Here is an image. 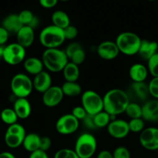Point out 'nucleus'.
<instances>
[{"label":"nucleus","instance_id":"1","mask_svg":"<svg viewBox=\"0 0 158 158\" xmlns=\"http://www.w3.org/2000/svg\"><path fill=\"white\" fill-rule=\"evenodd\" d=\"M129 103L128 94L119 88L107 91L103 97L104 110L113 117L125 113Z\"/></svg>","mask_w":158,"mask_h":158},{"label":"nucleus","instance_id":"2","mask_svg":"<svg viewBox=\"0 0 158 158\" xmlns=\"http://www.w3.org/2000/svg\"><path fill=\"white\" fill-rule=\"evenodd\" d=\"M43 66L52 73L62 72L64 66L69 62L64 50L56 49H46L42 54Z\"/></svg>","mask_w":158,"mask_h":158},{"label":"nucleus","instance_id":"3","mask_svg":"<svg viewBox=\"0 0 158 158\" xmlns=\"http://www.w3.org/2000/svg\"><path fill=\"white\" fill-rule=\"evenodd\" d=\"M65 40L63 29L54 25L46 26L39 34L40 43L46 49L59 48Z\"/></svg>","mask_w":158,"mask_h":158},{"label":"nucleus","instance_id":"4","mask_svg":"<svg viewBox=\"0 0 158 158\" xmlns=\"http://www.w3.org/2000/svg\"><path fill=\"white\" fill-rule=\"evenodd\" d=\"M142 40L137 34L132 32H121L116 37V43L119 52L125 56L138 54Z\"/></svg>","mask_w":158,"mask_h":158},{"label":"nucleus","instance_id":"5","mask_svg":"<svg viewBox=\"0 0 158 158\" xmlns=\"http://www.w3.org/2000/svg\"><path fill=\"white\" fill-rule=\"evenodd\" d=\"M96 138L89 133L81 134L76 140L74 151L79 158H91L97 150Z\"/></svg>","mask_w":158,"mask_h":158},{"label":"nucleus","instance_id":"6","mask_svg":"<svg viewBox=\"0 0 158 158\" xmlns=\"http://www.w3.org/2000/svg\"><path fill=\"white\" fill-rule=\"evenodd\" d=\"M10 88L16 98H27L33 89V80L25 73H17L12 78Z\"/></svg>","mask_w":158,"mask_h":158},{"label":"nucleus","instance_id":"7","mask_svg":"<svg viewBox=\"0 0 158 158\" xmlns=\"http://www.w3.org/2000/svg\"><path fill=\"white\" fill-rule=\"evenodd\" d=\"M81 106L88 115L94 116L104 110L103 97L94 90H86L81 94Z\"/></svg>","mask_w":158,"mask_h":158},{"label":"nucleus","instance_id":"8","mask_svg":"<svg viewBox=\"0 0 158 158\" xmlns=\"http://www.w3.org/2000/svg\"><path fill=\"white\" fill-rule=\"evenodd\" d=\"M26 135V130L23 125L18 123L9 125L5 134V143L11 149H15L23 145Z\"/></svg>","mask_w":158,"mask_h":158},{"label":"nucleus","instance_id":"9","mask_svg":"<svg viewBox=\"0 0 158 158\" xmlns=\"http://www.w3.org/2000/svg\"><path fill=\"white\" fill-rule=\"evenodd\" d=\"M26 49L17 43H12L5 46L2 60L11 66H15L26 60Z\"/></svg>","mask_w":158,"mask_h":158},{"label":"nucleus","instance_id":"10","mask_svg":"<svg viewBox=\"0 0 158 158\" xmlns=\"http://www.w3.org/2000/svg\"><path fill=\"white\" fill-rule=\"evenodd\" d=\"M79 120L71 114H64L57 120L55 124L56 131L62 135H70L77 131Z\"/></svg>","mask_w":158,"mask_h":158},{"label":"nucleus","instance_id":"11","mask_svg":"<svg viewBox=\"0 0 158 158\" xmlns=\"http://www.w3.org/2000/svg\"><path fill=\"white\" fill-rule=\"evenodd\" d=\"M139 141L147 151H158V128L150 127L139 133Z\"/></svg>","mask_w":158,"mask_h":158},{"label":"nucleus","instance_id":"12","mask_svg":"<svg viewBox=\"0 0 158 158\" xmlns=\"http://www.w3.org/2000/svg\"><path fill=\"white\" fill-rule=\"evenodd\" d=\"M107 132L110 137L115 139L125 138L130 132L128 122L120 119H114L107 126Z\"/></svg>","mask_w":158,"mask_h":158},{"label":"nucleus","instance_id":"13","mask_svg":"<svg viewBox=\"0 0 158 158\" xmlns=\"http://www.w3.org/2000/svg\"><path fill=\"white\" fill-rule=\"evenodd\" d=\"M64 93L59 86H52L43 94L42 101L47 107H55L63 100Z\"/></svg>","mask_w":158,"mask_h":158},{"label":"nucleus","instance_id":"14","mask_svg":"<svg viewBox=\"0 0 158 158\" xmlns=\"http://www.w3.org/2000/svg\"><path fill=\"white\" fill-rule=\"evenodd\" d=\"M65 54L68 56L69 62L79 65L82 64L86 58V52L78 43H71L64 49Z\"/></svg>","mask_w":158,"mask_h":158},{"label":"nucleus","instance_id":"15","mask_svg":"<svg viewBox=\"0 0 158 158\" xmlns=\"http://www.w3.org/2000/svg\"><path fill=\"white\" fill-rule=\"evenodd\" d=\"M97 54L104 60H112L119 56V52L116 43L113 41H103L98 46Z\"/></svg>","mask_w":158,"mask_h":158},{"label":"nucleus","instance_id":"16","mask_svg":"<svg viewBox=\"0 0 158 158\" xmlns=\"http://www.w3.org/2000/svg\"><path fill=\"white\" fill-rule=\"evenodd\" d=\"M33 86L36 91L43 94L45 91L52 86V78L50 74L46 71L43 70L37 75L34 76Z\"/></svg>","mask_w":158,"mask_h":158},{"label":"nucleus","instance_id":"17","mask_svg":"<svg viewBox=\"0 0 158 158\" xmlns=\"http://www.w3.org/2000/svg\"><path fill=\"white\" fill-rule=\"evenodd\" d=\"M15 35L16 43L25 49L32 46L35 40L34 29L29 26H23Z\"/></svg>","mask_w":158,"mask_h":158},{"label":"nucleus","instance_id":"18","mask_svg":"<svg viewBox=\"0 0 158 158\" xmlns=\"http://www.w3.org/2000/svg\"><path fill=\"white\" fill-rule=\"evenodd\" d=\"M12 109L15 112L18 118L22 120H25L29 117L32 112L30 102L27 100V98L15 99Z\"/></svg>","mask_w":158,"mask_h":158},{"label":"nucleus","instance_id":"19","mask_svg":"<svg viewBox=\"0 0 158 158\" xmlns=\"http://www.w3.org/2000/svg\"><path fill=\"white\" fill-rule=\"evenodd\" d=\"M142 118L147 121H158V100L153 99L142 106Z\"/></svg>","mask_w":158,"mask_h":158},{"label":"nucleus","instance_id":"20","mask_svg":"<svg viewBox=\"0 0 158 158\" xmlns=\"http://www.w3.org/2000/svg\"><path fill=\"white\" fill-rule=\"evenodd\" d=\"M148 69L146 66L141 63H135L129 69V76L133 83L145 82L148 76Z\"/></svg>","mask_w":158,"mask_h":158},{"label":"nucleus","instance_id":"21","mask_svg":"<svg viewBox=\"0 0 158 158\" xmlns=\"http://www.w3.org/2000/svg\"><path fill=\"white\" fill-rule=\"evenodd\" d=\"M157 50L158 43L156 42L142 40L138 54L141 58L147 61L150 57L158 52Z\"/></svg>","mask_w":158,"mask_h":158},{"label":"nucleus","instance_id":"22","mask_svg":"<svg viewBox=\"0 0 158 158\" xmlns=\"http://www.w3.org/2000/svg\"><path fill=\"white\" fill-rule=\"evenodd\" d=\"M2 26L10 34H15L23 27V24L20 21L18 14H10L7 15L2 21Z\"/></svg>","mask_w":158,"mask_h":158},{"label":"nucleus","instance_id":"23","mask_svg":"<svg viewBox=\"0 0 158 158\" xmlns=\"http://www.w3.org/2000/svg\"><path fill=\"white\" fill-rule=\"evenodd\" d=\"M23 67L27 73L36 76L43 70L44 66L40 59L37 57H29L23 61Z\"/></svg>","mask_w":158,"mask_h":158},{"label":"nucleus","instance_id":"24","mask_svg":"<svg viewBox=\"0 0 158 158\" xmlns=\"http://www.w3.org/2000/svg\"><path fill=\"white\" fill-rule=\"evenodd\" d=\"M40 138L41 137L36 133L26 134L22 146L27 152H34L37 150H40Z\"/></svg>","mask_w":158,"mask_h":158},{"label":"nucleus","instance_id":"25","mask_svg":"<svg viewBox=\"0 0 158 158\" xmlns=\"http://www.w3.org/2000/svg\"><path fill=\"white\" fill-rule=\"evenodd\" d=\"M52 25L64 29L71 25L69 16L65 12L62 10H57L53 12L51 15Z\"/></svg>","mask_w":158,"mask_h":158},{"label":"nucleus","instance_id":"26","mask_svg":"<svg viewBox=\"0 0 158 158\" xmlns=\"http://www.w3.org/2000/svg\"><path fill=\"white\" fill-rule=\"evenodd\" d=\"M62 73L65 81L77 82L80 77V69L78 66L71 62H68L62 70Z\"/></svg>","mask_w":158,"mask_h":158},{"label":"nucleus","instance_id":"27","mask_svg":"<svg viewBox=\"0 0 158 158\" xmlns=\"http://www.w3.org/2000/svg\"><path fill=\"white\" fill-rule=\"evenodd\" d=\"M61 89L64 93V95L70 97H77L81 94V86L77 82H68L65 81L61 86Z\"/></svg>","mask_w":158,"mask_h":158},{"label":"nucleus","instance_id":"28","mask_svg":"<svg viewBox=\"0 0 158 158\" xmlns=\"http://www.w3.org/2000/svg\"><path fill=\"white\" fill-rule=\"evenodd\" d=\"M93 119H94V123L96 128H103L105 127H107L108 123L112 120V116L105 112L104 110L93 116Z\"/></svg>","mask_w":158,"mask_h":158},{"label":"nucleus","instance_id":"29","mask_svg":"<svg viewBox=\"0 0 158 158\" xmlns=\"http://www.w3.org/2000/svg\"><path fill=\"white\" fill-rule=\"evenodd\" d=\"M132 89L136 97L140 100H146L150 95L148 84H147L145 82L133 83L132 84Z\"/></svg>","mask_w":158,"mask_h":158},{"label":"nucleus","instance_id":"30","mask_svg":"<svg viewBox=\"0 0 158 158\" xmlns=\"http://www.w3.org/2000/svg\"><path fill=\"white\" fill-rule=\"evenodd\" d=\"M2 121L7 125H12L17 123L18 117L12 108H5L0 114Z\"/></svg>","mask_w":158,"mask_h":158},{"label":"nucleus","instance_id":"31","mask_svg":"<svg viewBox=\"0 0 158 158\" xmlns=\"http://www.w3.org/2000/svg\"><path fill=\"white\" fill-rule=\"evenodd\" d=\"M125 114L129 117L130 119L142 118L143 110L142 106L136 103L130 102L127 106L125 110Z\"/></svg>","mask_w":158,"mask_h":158},{"label":"nucleus","instance_id":"32","mask_svg":"<svg viewBox=\"0 0 158 158\" xmlns=\"http://www.w3.org/2000/svg\"><path fill=\"white\" fill-rule=\"evenodd\" d=\"M145 120L143 118L130 119L129 123V128L130 132L141 133L145 129Z\"/></svg>","mask_w":158,"mask_h":158},{"label":"nucleus","instance_id":"33","mask_svg":"<svg viewBox=\"0 0 158 158\" xmlns=\"http://www.w3.org/2000/svg\"><path fill=\"white\" fill-rule=\"evenodd\" d=\"M147 69L153 77H158V52L147 60Z\"/></svg>","mask_w":158,"mask_h":158},{"label":"nucleus","instance_id":"34","mask_svg":"<svg viewBox=\"0 0 158 158\" xmlns=\"http://www.w3.org/2000/svg\"><path fill=\"white\" fill-rule=\"evenodd\" d=\"M18 16L23 26H30L31 23H33V21L36 17L34 14L30 10H28V9H24V10L21 11L18 14Z\"/></svg>","mask_w":158,"mask_h":158},{"label":"nucleus","instance_id":"35","mask_svg":"<svg viewBox=\"0 0 158 158\" xmlns=\"http://www.w3.org/2000/svg\"><path fill=\"white\" fill-rule=\"evenodd\" d=\"M54 158H79L74 150L63 148L58 150L54 154Z\"/></svg>","mask_w":158,"mask_h":158},{"label":"nucleus","instance_id":"36","mask_svg":"<svg viewBox=\"0 0 158 158\" xmlns=\"http://www.w3.org/2000/svg\"><path fill=\"white\" fill-rule=\"evenodd\" d=\"M113 158H131L129 151L125 147L120 146L116 148L112 152Z\"/></svg>","mask_w":158,"mask_h":158},{"label":"nucleus","instance_id":"37","mask_svg":"<svg viewBox=\"0 0 158 158\" xmlns=\"http://www.w3.org/2000/svg\"><path fill=\"white\" fill-rule=\"evenodd\" d=\"M149 93L151 97L158 100V77H153L148 83Z\"/></svg>","mask_w":158,"mask_h":158},{"label":"nucleus","instance_id":"38","mask_svg":"<svg viewBox=\"0 0 158 158\" xmlns=\"http://www.w3.org/2000/svg\"><path fill=\"white\" fill-rule=\"evenodd\" d=\"M63 30L64 34L65 40H74L77 36V35H78V30H77V29L74 26H72V25H70L68 27L64 29Z\"/></svg>","mask_w":158,"mask_h":158},{"label":"nucleus","instance_id":"39","mask_svg":"<svg viewBox=\"0 0 158 158\" xmlns=\"http://www.w3.org/2000/svg\"><path fill=\"white\" fill-rule=\"evenodd\" d=\"M71 114L77 120H78L79 121L80 120H83L85 118V117L88 115V114H87L86 111H85V110L84 109L82 106H74L72 109V111H71Z\"/></svg>","mask_w":158,"mask_h":158},{"label":"nucleus","instance_id":"40","mask_svg":"<svg viewBox=\"0 0 158 158\" xmlns=\"http://www.w3.org/2000/svg\"><path fill=\"white\" fill-rule=\"evenodd\" d=\"M51 144H52V141H51L50 138L48 137H41L40 138V150L46 152L49 151L50 148H51Z\"/></svg>","mask_w":158,"mask_h":158},{"label":"nucleus","instance_id":"41","mask_svg":"<svg viewBox=\"0 0 158 158\" xmlns=\"http://www.w3.org/2000/svg\"><path fill=\"white\" fill-rule=\"evenodd\" d=\"M81 121L83 122L84 125H85L87 128H88V129H90V130L96 129V127H95V125H94V123L93 116L88 115H88L85 117V118L83 120H81Z\"/></svg>","mask_w":158,"mask_h":158},{"label":"nucleus","instance_id":"42","mask_svg":"<svg viewBox=\"0 0 158 158\" xmlns=\"http://www.w3.org/2000/svg\"><path fill=\"white\" fill-rule=\"evenodd\" d=\"M59 0H39V3L45 9H52L57 4Z\"/></svg>","mask_w":158,"mask_h":158},{"label":"nucleus","instance_id":"43","mask_svg":"<svg viewBox=\"0 0 158 158\" xmlns=\"http://www.w3.org/2000/svg\"><path fill=\"white\" fill-rule=\"evenodd\" d=\"M9 32L2 26H0V46H5L9 40Z\"/></svg>","mask_w":158,"mask_h":158},{"label":"nucleus","instance_id":"44","mask_svg":"<svg viewBox=\"0 0 158 158\" xmlns=\"http://www.w3.org/2000/svg\"><path fill=\"white\" fill-rule=\"evenodd\" d=\"M29 158H49V156L45 151L41 150H37L34 152L30 153Z\"/></svg>","mask_w":158,"mask_h":158},{"label":"nucleus","instance_id":"45","mask_svg":"<svg viewBox=\"0 0 158 158\" xmlns=\"http://www.w3.org/2000/svg\"><path fill=\"white\" fill-rule=\"evenodd\" d=\"M97 158H113L112 153H111L108 151H106V150H104V151H100L98 154Z\"/></svg>","mask_w":158,"mask_h":158},{"label":"nucleus","instance_id":"46","mask_svg":"<svg viewBox=\"0 0 158 158\" xmlns=\"http://www.w3.org/2000/svg\"><path fill=\"white\" fill-rule=\"evenodd\" d=\"M0 158H16L14 154L12 153L8 152V151H4V152L0 153Z\"/></svg>","mask_w":158,"mask_h":158},{"label":"nucleus","instance_id":"47","mask_svg":"<svg viewBox=\"0 0 158 158\" xmlns=\"http://www.w3.org/2000/svg\"><path fill=\"white\" fill-rule=\"evenodd\" d=\"M4 48H5V46H0V59H2Z\"/></svg>","mask_w":158,"mask_h":158},{"label":"nucleus","instance_id":"48","mask_svg":"<svg viewBox=\"0 0 158 158\" xmlns=\"http://www.w3.org/2000/svg\"><path fill=\"white\" fill-rule=\"evenodd\" d=\"M59 1H62V2H67V1H69V0H59Z\"/></svg>","mask_w":158,"mask_h":158},{"label":"nucleus","instance_id":"49","mask_svg":"<svg viewBox=\"0 0 158 158\" xmlns=\"http://www.w3.org/2000/svg\"><path fill=\"white\" fill-rule=\"evenodd\" d=\"M148 1H155V0H148Z\"/></svg>","mask_w":158,"mask_h":158}]
</instances>
